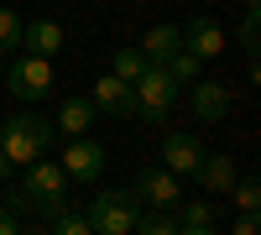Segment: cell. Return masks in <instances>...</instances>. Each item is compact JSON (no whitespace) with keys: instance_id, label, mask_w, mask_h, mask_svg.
Here are the masks:
<instances>
[{"instance_id":"1","label":"cell","mask_w":261,"mask_h":235,"mask_svg":"<svg viewBox=\"0 0 261 235\" xmlns=\"http://www.w3.org/2000/svg\"><path fill=\"white\" fill-rule=\"evenodd\" d=\"M58 136V125L53 120H42V115H11V120H0V152H6V162H42L47 157V146Z\"/></svg>"},{"instance_id":"2","label":"cell","mask_w":261,"mask_h":235,"mask_svg":"<svg viewBox=\"0 0 261 235\" xmlns=\"http://www.w3.org/2000/svg\"><path fill=\"white\" fill-rule=\"evenodd\" d=\"M84 220H89L94 235H130L141 220V204L130 188H105V194H94L84 204Z\"/></svg>"},{"instance_id":"3","label":"cell","mask_w":261,"mask_h":235,"mask_svg":"<svg viewBox=\"0 0 261 235\" xmlns=\"http://www.w3.org/2000/svg\"><path fill=\"white\" fill-rule=\"evenodd\" d=\"M21 194H27V209L37 215H63L68 209V173L58 162H27V178H21Z\"/></svg>"},{"instance_id":"4","label":"cell","mask_w":261,"mask_h":235,"mask_svg":"<svg viewBox=\"0 0 261 235\" xmlns=\"http://www.w3.org/2000/svg\"><path fill=\"white\" fill-rule=\"evenodd\" d=\"M130 94H136V115H146V120H162L172 105H178V84H172V73L167 68H157V63H146V73L130 84Z\"/></svg>"},{"instance_id":"5","label":"cell","mask_w":261,"mask_h":235,"mask_svg":"<svg viewBox=\"0 0 261 235\" xmlns=\"http://www.w3.org/2000/svg\"><path fill=\"white\" fill-rule=\"evenodd\" d=\"M6 89H11L16 99H27V105L47 99V94H53V58H32V53H16V63L6 68Z\"/></svg>"},{"instance_id":"6","label":"cell","mask_w":261,"mask_h":235,"mask_svg":"<svg viewBox=\"0 0 261 235\" xmlns=\"http://www.w3.org/2000/svg\"><path fill=\"white\" fill-rule=\"evenodd\" d=\"M136 204H151V209H162V215H172V209L183 204V178H172L167 167L157 162V167H141L136 173Z\"/></svg>"},{"instance_id":"7","label":"cell","mask_w":261,"mask_h":235,"mask_svg":"<svg viewBox=\"0 0 261 235\" xmlns=\"http://www.w3.org/2000/svg\"><path fill=\"white\" fill-rule=\"evenodd\" d=\"M105 141H94V136H73L68 146H63V173H68V183H94L99 173H105Z\"/></svg>"},{"instance_id":"8","label":"cell","mask_w":261,"mask_h":235,"mask_svg":"<svg viewBox=\"0 0 261 235\" xmlns=\"http://www.w3.org/2000/svg\"><path fill=\"white\" fill-rule=\"evenodd\" d=\"M178 32H183V53H193V58H220L230 47V32L220 27V21H209V16H193Z\"/></svg>"},{"instance_id":"9","label":"cell","mask_w":261,"mask_h":235,"mask_svg":"<svg viewBox=\"0 0 261 235\" xmlns=\"http://www.w3.org/2000/svg\"><path fill=\"white\" fill-rule=\"evenodd\" d=\"M89 105H94L99 115H120V120H130V115H136V94H130V84H125V79H115V73L94 79Z\"/></svg>"},{"instance_id":"10","label":"cell","mask_w":261,"mask_h":235,"mask_svg":"<svg viewBox=\"0 0 261 235\" xmlns=\"http://www.w3.org/2000/svg\"><path fill=\"white\" fill-rule=\"evenodd\" d=\"M199 162H204V146H199V136L172 131V136L162 141V167H167L172 178H193V173H199Z\"/></svg>"},{"instance_id":"11","label":"cell","mask_w":261,"mask_h":235,"mask_svg":"<svg viewBox=\"0 0 261 235\" xmlns=\"http://www.w3.org/2000/svg\"><path fill=\"white\" fill-rule=\"evenodd\" d=\"M193 115L209 120V125L230 120V89H225V84H214V79H199V84H193Z\"/></svg>"},{"instance_id":"12","label":"cell","mask_w":261,"mask_h":235,"mask_svg":"<svg viewBox=\"0 0 261 235\" xmlns=\"http://www.w3.org/2000/svg\"><path fill=\"white\" fill-rule=\"evenodd\" d=\"M21 53H32V58H58L63 53V27L58 21H27V32H21Z\"/></svg>"},{"instance_id":"13","label":"cell","mask_w":261,"mask_h":235,"mask_svg":"<svg viewBox=\"0 0 261 235\" xmlns=\"http://www.w3.org/2000/svg\"><path fill=\"white\" fill-rule=\"evenodd\" d=\"M193 178L204 183V194H230L235 178H241V167H235L230 157H209V152H204V162H199V173H193Z\"/></svg>"},{"instance_id":"14","label":"cell","mask_w":261,"mask_h":235,"mask_svg":"<svg viewBox=\"0 0 261 235\" xmlns=\"http://www.w3.org/2000/svg\"><path fill=\"white\" fill-rule=\"evenodd\" d=\"M178 47H183V32H178V27H167V21H162V27H151V32L141 37V47H136V53H141L146 63H157V68H162V63H167L172 53H178Z\"/></svg>"},{"instance_id":"15","label":"cell","mask_w":261,"mask_h":235,"mask_svg":"<svg viewBox=\"0 0 261 235\" xmlns=\"http://www.w3.org/2000/svg\"><path fill=\"white\" fill-rule=\"evenodd\" d=\"M99 120V110L89 99H63V115H58V125H63V136H84L89 125Z\"/></svg>"},{"instance_id":"16","label":"cell","mask_w":261,"mask_h":235,"mask_svg":"<svg viewBox=\"0 0 261 235\" xmlns=\"http://www.w3.org/2000/svg\"><path fill=\"white\" fill-rule=\"evenodd\" d=\"M172 220H178V230H209V225H214V204H204V199H183L178 209H172Z\"/></svg>"},{"instance_id":"17","label":"cell","mask_w":261,"mask_h":235,"mask_svg":"<svg viewBox=\"0 0 261 235\" xmlns=\"http://www.w3.org/2000/svg\"><path fill=\"white\" fill-rule=\"evenodd\" d=\"M162 68H167V73H172V84L183 89V84H199V79H204V58H193V53H183V47H178V53L162 63Z\"/></svg>"},{"instance_id":"18","label":"cell","mask_w":261,"mask_h":235,"mask_svg":"<svg viewBox=\"0 0 261 235\" xmlns=\"http://www.w3.org/2000/svg\"><path fill=\"white\" fill-rule=\"evenodd\" d=\"M110 73H115V79H125V84H136V79L146 73V58H141L136 47H120V53L110 58Z\"/></svg>"},{"instance_id":"19","label":"cell","mask_w":261,"mask_h":235,"mask_svg":"<svg viewBox=\"0 0 261 235\" xmlns=\"http://www.w3.org/2000/svg\"><path fill=\"white\" fill-rule=\"evenodd\" d=\"M21 32H27V21L11 6H0V53H21Z\"/></svg>"},{"instance_id":"20","label":"cell","mask_w":261,"mask_h":235,"mask_svg":"<svg viewBox=\"0 0 261 235\" xmlns=\"http://www.w3.org/2000/svg\"><path fill=\"white\" fill-rule=\"evenodd\" d=\"M235 42H241L246 58L256 63V47H261V6H256V11H246V21H241V32H235Z\"/></svg>"},{"instance_id":"21","label":"cell","mask_w":261,"mask_h":235,"mask_svg":"<svg viewBox=\"0 0 261 235\" xmlns=\"http://www.w3.org/2000/svg\"><path fill=\"white\" fill-rule=\"evenodd\" d=\"M230 194H235V209H241V215H256V209H261V183L256 178H235Z\"/></svg>"},{"instance_id":"22","label":"cell","mask_w":261,"mask_h":235,"mask_svg":"<svg viewBox=\"0 0 261 235\" xmlns=\"http://www.w3.org/2000/svg\"><path fill=\"white\" fill-rule=\"evenodd\" d=\"M53 235H94L89 230V220H84V209H63V215H53Z\"/></svg>"},{"instance_id":"23","label":"cell","mask_w":261,"mask_h":235,"mask_svg":"<svg viewBox=\"0 0 261 235\" xmlns=\"http://www.w3.org/2000/svg\"><path fill=\"white\" fill-rule=\"evenodd\" d=\"M130 235H178V220L162 215V209H151V215L136 220V230H130Z\"/></svg>"},{"instance_id":"24","label":"cell","mask_w":261,"mask_h":235,"mask_svg":"<svg viewBox=\"0 0 261 235\" xmlns=\"http://www.w3.org/2000/svg\"><path fill=\"white\" fill-rule=\"evenodd\" d=\"M0 235H21V225H16V215H11L6 204H0Z\"/></svg>"},{"instance_id":"25","label":"cell","mask_w":261,"mask_h":235,"mask_svg":"<svg viewBox=\"0 0 261 235\" xmlns=\"http://www.w3.org/2000/svg\"><path fill=\"white\" fill-rule=\"evenodd\" d=\"M230 235H256V215H241V220H235V230Z\"/></svg>"},{"instance_id":"26","label":"cell","mask_w":261,"mask_h":235,"mask_svg":"<svg viewBox=\"0 0 261 235\" xmlns=\"http://www.w3.org/2000/svg\"><path fill=\"white\" fill-rule=\"evenodd\" d=\"M11 178V162H6V152H0V183H6Z\"/></svg>"},{"instance_id":"27","label":"cell","mask_w":261,"mask_h":235,"mask_svg":"<svg viewBox=\"0 0 261 235\" xmlns=\"http://www.w3.org/2000/svg\"><path fill=\"white\" fill-rule=\"evenodd\" d=\"M178 235H220V230H214V225H209V230H178Z\"/></svg>"},{"instance_id":"28","label":"cell","mask_w":261,"mask_h":235,"mask_svg":"<svg viewBox=\"0 0 261 235\" xmlns=\"http://www.w3.org/2000/svg\"><path fill=\"white\" fill-rule=\"evenodd\" d=\"M256 6H261V0H246V11H256Z\"/></svg>"},{"instance_id":"29","label":"cell","mask_w":261,"mask_h":235,"mask_svg":"<svg viewBox=\"0 0 261 235\" xmlns=\"http://www.w3.org/2000/svg\"><path fill=\"white\" fill-rule=\"evenodd\" d=\"M21 235H42V230H21Z\"/></svg>"}]
</instances>
